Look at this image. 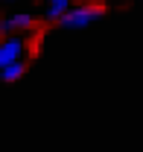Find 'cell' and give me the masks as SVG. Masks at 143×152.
Here are the masks:
<instances>
[{"mask_svg":"<svg viewBox=\"0 0 143 152\" xmlns=\"http://www.w3.org/2000/svg\"><path fill=\"white\" fill-rule=\"evenodd\" d=\"M99 18H102V6L99 3H82V6H70L58 20H61L64 29H85V26H90Z\"/></svg>","mask_w":143,"mask_h":152,"instance_id":"6da1fadb","label":"cell"},{"mask_svg":"<svg viewBox=\"0 0 143 152\" xmlns=\"http://www.w3.org/2000/svg\"><path fill=\"white\" fill-rule=\"evenodd\" d=\"M26 53V44L20 41V38L9 35L0 41V67H6V64H12V61H20Z\"/></svg>","mask_w":143,"mask_h":152,"instance_id":"7a4b0ae2","label":"cell"},{"mask_svg":"<svg viewBox=\"0 0 143 152\" xmlns=\"http://www.w3.org/2000/svg\"><path fill=\"white\" fill-rule=\"evenodd\" d=\"M0 73H3V82H18L20 76L26 73V64H23V58H20V61H12V64L0 67Z\"/></svg>","mask_w":143,"mask_h":152,"instance_id":"3957f363","label":"cell"},{"mask_svg":"<svg viewBox=\"0 0 143 152\" xmlns=\"http://www.w3.org/2000/svg\"><path fill=\"white\" fill-rule=\"evenodd\" d=\"M67 9H70V0H50V6H47V18H50V20H58Z\"/></svg>","mask_w":143,"mask_h":152,"instance_id":"277c9868","label":"cell"},{"mask_svg":"<svg viewBox=\"0 0 143 152\" xmlns=\"http://www.w3.org/2000/svg\"><path fill=\"white\" fill-rule=\"evenodd\" d=\"M9 23H12V29H32V26H35V18L26 15V12H20V15H12Z\"/></svg>","mask_w":143,"mask_h":152,"instance_id":"5b68a950","label":"cell"},{"mask_svg":"<svg viewBox=\"0 0 143 152\" xmlns=\"http://www.w3.org/2000/svg\"><path fill=\"white\" fill-rule=\"evenodd\" d=\"M12 32H15V29H12V23H9V18H3V20H0V35H3V38H9Z\"/></svg>","mask_w":143,"mask_h":152,"instance_id":"8992f818","label":"cell"}]
</instances>
